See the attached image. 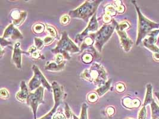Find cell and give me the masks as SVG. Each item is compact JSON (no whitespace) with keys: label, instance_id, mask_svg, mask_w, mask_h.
Wrapping results in <instances>:
<instances>
[{"label":"cell","instance_id":"cell-29","mask_svg":"<svg viewBox=\"0 0 159 119\" xmlns=\"http://www.w3.org/2000/svg\"><path fill=\"white\" fill-rule=\"evenodd\" d=\"M82 61L85 64L91 63L94 59V56L90 53H86L82 55Z\"/></svg>","mask_w":159,"mask_h":119},{"label":"cell","instance_id":"cell-26","mask_svg":"<svg viewBox=\"0 0 159 119\" xmlns=\"http://www.w3.org/2000/svg\"><path fill=\"white\" fill-rule=\"evenodd\" d=\"M115 7L116 8L117 13H123L125 10V7L123 5L122 1H114Z\"/></svg>","mask_w":159,"mask_h":119},{"label":"cell","instance_id":"cell-3","mask_svg":"<svg viewBox=\"0 0 159 119\" xmlns=\"http://www.w3.org/2000/svg\"><path fill=\"white\" fill-rule=\"evenodd\" d=\"M101 2V0L85 1L76 9L70 10L69 15L73 19H82L85 22H88L89 19L96 13V11Z\"/></svg>","mask_w":159,"mask_h":119},{"label":"cell","instance_id":"cell-7","mask_svg":"<svg viewBox=\"0 0 159 119\" xmlns=\"http://www.w3.org/2000/svg\"><path fill=\"white\" fill-rule=\"evenodd\" d=\"M130 28V24L127 21H123L120 23H117L116 26V32L120 38V42L123 50L125 52H129L132 47L134 42L128 36L126 30Z\"/></svg>","mask_w":159,"mask_h":119},{"label":"cell","instance_id":"cell-18","mask_svg":"<svg viewBox=\"0 0 159 119\" xmlns=\"http://www.w3.org/2000/svg\"><path fill=\"white\" fill-rule=\"evenodd\" d=\"M146 94L145 97L144 101L143 103V106H146L148 104H152V101L154 99L152 98V86L150 83H148L147 85L146 86Z\"/></svg>","mask_w":159,"mask_h":119},{"label":"cell","instance_id":"cell-9","mask_svg":"<svg viewBox=\"0 0 159 119\" xmlns=\"http://www.w3.org/2000/svg\"><path fill=\"white\" fill-rule=\"evenodd\" d=\"M98 24L97 19V14L91 17L90 21L87 26V28L84 30L81 33L76 35L75 38V41L76 43H80L83 42L84 39L85 37H88L89 34L95 33L98 31Z\"/></svg>","mask_w":159,"mask_h":119},{"label":"cell","instance_id":"cell-34","mask_svg":"<svg viewBox=\"0 0 159 119\" xmlns=\"http://www.w3.org/2000/svg\"><path fill=\"white\" fill-rule=\"evenodd\" d=\"M147 119V109L145 106H143L138 115V119Z\"/></svg>","mask_w":159,"mask_h":119},{"label":"cell","instance_id":"cell-44","mask_svg":"<svg viewBox=\"0 0 159 119\" xmlns=\"http://www.w3.org/2000/svg\"><path fill=\"white\" fill-rule=\"evenodd\" d=\"M154 94H155V95L156 96V97L157 98V99H158V100L159 101V92H156L154 93Z\"/></svg>","mask_w":159,"mask_h":119},{"label":"cell","instance_id":"cell-24","mask_svg":"<svg viewBox=\"0 0 159 119\" xmlns=\"http://www.w3.org/2000/svg\"><path fill=\"white\" fill-rule=\"evenodd\" d=\"M116 13H117V11L114 6L108 4L105 7V15L113 17L116 15Z\"/></svg>","mask_w":159,"mask_h":119},{"label":"cell","instance_id":"cell-10","mask_svg":"<svg viewBox=\"0 0 159 119\" xmlns=\"http://www.w3.org/2000/svg\"><path fill=\"white\" fill-rule=\"evenodd\" d=\"M51 86L54 94V104L60 105L65 98V94L63 87L56 81H54L52 83Z\"/></svg>","mask_w":159,"mask_h":119},{"label":"cell","instance_id":"cell-39","mask_svg":"<svg viewBox=\"0 0 159 119\" xmlns=\"http://www.w3.org/2000/svg\"><path fill=\"white\" fill-rule=\"evenodd\" d=\"M52 119H67L65 114H63L62 112H56L53 117Z\"/></svg>","mask_w":159,"mask_h":119},{"label":"cell","instance_id":"cell-23","mask_svg":"<svg viewBox=\"0 0 159 119\" xmlns=\"http://www.w3.org/2000/svg\"><path fill=\"white\" fill-rule=\"evenodd\" d=\"M87 110H88V105L86 103H84L82 105V110H81L80 117H78L75 114H73V119H88Z\"/></svg>","mask_w":159,"mask_h":119},{"label":"cell","instance_id":"cell-2","mask_svg":"<svg viewBox=\"0 0 159 119\" xmlns=\"http://www.w3.org/2000/svg\"><path fill=\"white\" fill-rule=\"evenodd\" d=\"M117 22L113 19L110 24H104L97 32L89 34V36L94 41V47L98 52H102L104 44L108 41L116 29Z\"/></svg>","mask_w":159,"mask_h":119},{"label":"cell","instance_id":"cell-11","mask_svg":"<svg viewBox=\"0 0 159 119\" xmlns=\"http://www.w3.org/2000/svg\"><path fill=\"white\" fill-rule=\"evenodd\" d=\"M27 12L20 10L15 9L10 13V16L13 20V24L16 27L21 26L27 17Z\"/></svg>","mask_w":159,"mask_h":119},{"label":"cell","instance_id":"cell-33","mask_svg":"<svg viewBox=\"0 0 159 119\" xmlns=\"http://www.w3.org/2000/svg\"><path fill=\"white\" fill-rule=\"evenodd\" d=\"M34 40H35V45L37 48V49L38 50H41L43 48V46L45 45L43 40L39 37H35Z\"/></svg>","mask_w":159,"mask_h":119},{"label":"cell","instance_id":"cell-21","mask_svg":"<svg viewBox=\"0 0 159 119\" xmlns=\"http://www.w3.org/2000/svg\"><path fill=\"white\" fill-rule=\"evenodd\" d=\"M159 29L152 30L148 35L149 36V37L144 39V41L150 44H155L156 43V42L157 41L156 38H157V36L159 34Z\"/></svg>","mask_w":159,"mask_h":119},{"label":"cell","instance_id":"cell-19","mask_svg":"<svg viewBox=\"0 0 159 119\" xmlns=\"http://www.w3.org/2000/svg\"><path fill=\"white\" fill-rule=\"evenodd\" d=\"M111 82H112V79H110L107 81V82H106L104 85L101 86L100 87H99L98 89L95 90V92L98 94V95L99 97H102L103 96L107 91H109L110 87H111Z\"/></svg>","mask_w":159,"mask_h":119},{"label":"cell","instance_id":"cell-4","mask_svg":"<svg viewBox=\"0 0 159 119\" xmlns=\"http://www.w3.org/2000/svg\"><path fill=\"white\" fill-rule=\"evenodd\" d=\"M132 2L137 10L138 18V35L136 42V45H138L141 42L142 40L152 32V30L159 28V24L153 22L146 18L141 12L139 8L136 4V1H132Z\"/></svg>","mask_w":159,"mask_h":119},{"label":"cell","instance_id":"cell-42","mask_svg":"<svg viewBox=\"0 0 159 119\" xmlns=\"http://www.w3.org/2000/svg\"><path fill=\"white\" fill-rule=\"evenodd\" d=\"M54 37L48 36V37H45L43 39V43H44V45H50L54 41Z\"/></svg>","mask_w":159,"mask_h":119},{"label":"cell","instance_id":"cell-16","mask_svg":"<svg viewBox=\"0 0 159 119\" xmlns=\"http://www.w3.org/2000/svg\"><path fill=\"white\" fill-rule=\"evenodd\" d=\"M122 103L123 106L128 109H133L138 108L141 105V101L138 99H131L128 97H123L122 99Z\"/></svg>","mask_w":159,"mask_h":119},{"label":"cell","instance_id":"cell-14","mask_svg":"<svg viewBox=\"0 0 159 119\" xmlns=\"http://www.w3.org/2000/svg\"><path fill=\"white\" fill-rule=\"evenodd\" d=\"M86 49L89 50V51L91 50V51L93 52V54L95 57L99 56L97 50L94 47V39L90 36L87 37L84 39V41L81 44V46H80V52H83Z\"/></svg>","mask_w":159,"mask_h":119},{"label":"cell","instance_id":"cell-36","mask_svg":"<svg viewBox=\"0 0 159 119\" xmlns=\"http://www.w3.org/2000/svg\"><path fill=\"white\" fill-rule=\"evenodd\" d=\"M1 49H4L7 46L13 45V42L11 41H8L6 39L1 37Z\"/></svg>","mask_w":159,"mask_h":119},{"label":"cell","instance_id":"cell-30","mask_svg":"<svg viewBox=\"0 0 159 119\" xmlns=\"http://www.w3.org/2000/svg\"><path fill=\"white\" fill-rule=\"evenodd\" d=\"M99 96L96 92H91L87 95V100L90 103H95L98 99Z\"/></svg>","mask_w":159,"mask_h":119},{"label":"cell","instance_id":"cell-40","mask_svg":"<svg viewBox=\"0 0 159 119\" xmlns=\"http://www.w3.org/2000/svg\"><path fill=\"white\" fill-rule=\"evenodd\" d=\"M106 113L109 116V117H111L113 116L115 113V109L112 106H110V107H108L107 108H106Z\"/></svg>","mask_w":159,"mask_h":119},{"label":"cell","instance_id":"cell-22","mask_svg":"<svg viewBox=\"0 0 159 119\" xmlns=\"http://www.w3.org/2000/svg\"><path fill=\"white\" fill-rule=\"evenodd\" d=\"M150 105L152 108V119H159V107L156 103L154 99Z\"/></svg>","mask_w":159,"mask_h":119},{"label":"cell","instance_id":"cell-27","mask_svg":"<svg viewBox=\"0 0 159 119\" xmlns=\"http://www.w3.org/2000/svg\"><path fill=\"white\" fill-rule=\"evenodd\" d=\"M45 29V26L41 23H36L35 25L33 26V30L35 33L37 34H40L43 32L44 30Z\"/></svg>","mask_w":159,"mask_h":119},{"label":"cell","instance_id":"cell-46","mask_svg":"<svg viewBox=\"0 0 159 119\" xmlns=\"http://www.w3.org/2000/svg\"><path fill=\"white\" fill-rule=\"evenodd\" d=\"M131 119V118H127V119Z\"/></svg>","mask_w":159,"mask_h":119},{"label":"cell","instance_id":"cell-17","mask_svg":"<svg viewBox=\"0 0 159 119\" xmlns=\"http://www.w3.org/2000/svg\"><path fill=\"white\" fill-rule=\"evenodd\" d=\"M66 61L64 60L61 63L58 64L57 63L54 62H48L47 63V64L45 67V70H49V71H53V72H57V71H61L63 70V68L65 67Z\"/></svg>","mask_w":159,"mask_h":119},{"label":"cell","instance_id":"cell-20","mask_svg":"<svg viewBox=\"0 0 159 119\" xmlns=\"http://www.w3.org/2000/svg\"><path fill=\"white\" fill-rule=\"evenodd\" d=\"M28 52L29 53V55L32 56V57L35 59H43L45 58L43 55L37 49L35 45L31 46L29 48Z\"/></svg>","mask_w":159,"mask_h":119},{"label":"cell","instance_id":"cell-13","mask_svg":"<svg viewBox=\"0 0 159 119\" xmlns=\"http://www.w3.org/2000/svg\"><path fill=\"white\" fill-rule=\"evenodd\" d=\"M22 54H25L29 55L28 52L23 51L20 49V43L17 42L14 46L13 52L12 55V60L16 67L19 69L22 68Z\"/></svg>","mask_w":159,"mask_h":119},{"label":"cell","instance_id":"cell-12","mask_svg":"<svg viewBox=\"0 0 159 119\" xmlns=\"http://www.w3.org/2000/svg\"><path fill=\"white\" fill-rule=\"evenodd\" d=\"M1 37L4 39L11 38V39H20L23 38L22 33L13 24L8 25L5 29Z\"/></svg>","mask_w":159,"mask_h":119},{"label":"cell","instance_id":"cell-37","mask_svg":"<svg viewBox=\"0 0 159 119\" xmlns=\"http://www.w3.org/2000/svg\"><path fill=\"white\" fill-rule=\"evenodd\" d=\"M126 89V86L125 84L122 82H119L116 85V91L119 93H122Z\"/></svg>","mask_w":159,"mask_h":119},{"label":"cell","instance_id":"cell-41","mask_svg":"<svg viewBox=\"0 0 159 119\" xmlns=\"http://www.w3.org/2000/svg\"><path fill=\"white\" fill-rule=\"evenodd\" d=\"M113 19H112V17L108 15H104L102 16V20L104 23V24H110L111 23Z\"/></svg>","mask_w":159,"mask_h":119},{"label":"cell","instance_id":"cell-31","mask_svg":"<svg viewBox=\"0 0 159 119\" xmlns=\"http://www.w3.org/2000/svg\"><path fill=\"white\" fill-rule=\"evenodd\" d=\"M59 105H56L54 104V107L51 110L50 112H49L48 114H47L46 115H45L42 118L39 119H52V117L54 116V114L56 112L57 108Z\"/></svg>","mask_w":159,"mask_h":119},{"label":"cell","instance_id":"cell-35","mask_svg":"<svg viewBox=\"0 0 159 119\" xmlns=\"http://www.w3.org/2000/svg\"><path fill=\"white\" fill-rule=\"evenodd\" d=\"M0 97L1 99H7L10 97V93L7 89L6 88H1L0 90Z\"/></svg>","mask_w":159,"mask_h":119},{"label":"cell","instance_id":"cell-1","mask_svg":"<svg viewBox=\"0 0 159 119\" xmlns=\"http://www.w3.org/2000/svg\"><path fill=\"white\" fill-rule=\"evenodd\" d=\"M80 77L88 82L93 83L98 87L107 82V74L106 68L101 64L94 63L91 67L84 70L80 74Z\"/></svg>","mask_w":159,"mask_h":119},{"label":"cell","instance_id":"cell-8","mask_svg":"<svg viewBox=\"0 0 159 119\" xmlns=\"http://www.w3.org/2000/svg\"><path fill=\"white\" fill-rule=\"evenodd\" d=\"M43 92L44 87L41 86L34 92H30L26 100V104L30 106L32 110L34 119H36V112L39 105L44 103Z\"/></svg>","mask_w":159,"mask_h":119},{"label":"cell","instance_id":"cell-28","mask_svg":"<svg viewBox=\"0 0 159 119\" xmlns=\"http://www.w3.org/2000/svg\"><path fill=\"white\" fill-rule=\"evenodd\" d=\"M144 45L147 48L150 50L153 54H159V48L154 44H150L147 43L145 41H144Z\"/></svg>","mask_w":159,"mask_h":119},{"label":"cell","instance_id":"cell-5","mask_svg":"<svg viewBox=\"0 0 159 119\" xmlns=\"http://www.w3.org/2000/svg\"><path fill=\"white\" fill-rule=\"evenodd\" d=\"M51 52L56 54H60L64 57V59L69 60L71 59V57L69 52L76 53L80 52V50L69 38L68 33L65 31L63 32L61 37L58 41L56 47L52 49Z\"/></svg>","mask_w":159,"mask_h":119},{"label":"cell","instance_id":"cell-43","mask_svg":"<svg viewBox=\"0 0 159 119\" xmlns=\"http://www.w3.org/2000/svg\"><path fill=\"white\" fill-rule=\"evenodd\" d=\"M63 59H64V57L61 54H57L56 55L54 60H55V62L56 63H57L58 64H60V63H61L64 61Z\"/></svg>","mask_w":159,"mask_h":119},{"label":"cell","instance_id":"cell-15","mask_svg":"<svg viewBox=\"0 0 159 119\" xmlns=\"http://www.w3.org/2000/svg\"><path fill=\"white\" fill-rule=\"evenodd\" d=\"M29 93V89L26 85V82L24 81H22L20 83V90L17 93L16 95V99L21 103L26 102Z\"/></svg>","mask_w":159,"mask_h":119},{"label":"cell","instance_id":"cell-25","mask_svg":"<svg viewBox=\"0 0 159 119\" xmlns=\"http://www.w3.org/2000/svg\"><path fill=\"white\" fill-rule=\"evenodd\" d=\"M45 28L47 30V32L50 35V37H54V39L58 37V33L57 30L56 29V28L54 26L49 24H46Z\"/></svg>","mask_w":159,"mask_h":119},{"label":"cell","instance_id":"cell-45","mask_svg":"<svg viewBox=\"0 0 159 119\" xmlns=\"http://www.w3.org/2000/svg\"><path fill=\"white\" fill-rule=\"evenodd\" d=\"M157 44H159V38H158V39H157Z\"/></svg>","mask_w":159,"mask_h":119},{"label":"cell","instance_id":"cell-38","mask_svg":"<svg viewBox=\"0 0 159 119\" xmlns=\"http://www.w3.org/2000/svg\"><path fill=\"white\" fill-rule=\"evenodd\" d=\"M70 20V17L68 15H64L61 16V17L60 18V22L63 25H66L68 23H69Z\"/></svg>","mask_w":159,"mask_h":119},{"label":"cell","instance_id":"cell-6","mask_svg":"<svg viewBox=\"0 0 159 119\" xmlns=\"http://www.w3.org/2000/svg\"><path fill=\"white\" fill-rule=\"evenodd\" d=\"M32 70L34 75L28 83L29 90H35L39 88L42 84L44 88L48 89L50 92H52V86L47 81L42 72L40 71L39 67L36 65H34L32 67Z\"/></svg>","mask_w":159,"mask_h":119},{"label":"cell","instance_id":"cell-32","mask_svg":"<svg viewBox=\"0 0 159 119\" xmlns=\"http://www.w3.org/2000/svg\"><path fill=\"white\" fill-rule=\"evenodd\" d=\"M65 114L66 119H72L73 117V114L72 112V110H70V107L69 106L68 104L67 103H65Z\"/></svg>","mask_w":159,"mask_h":119}]
</instances>
